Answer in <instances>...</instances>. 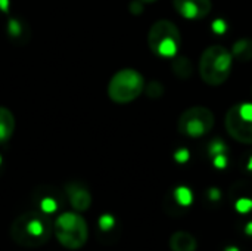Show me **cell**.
Masks as SVG:
<instances>
[{
	"label": "cell",
	"instance_id": "6da1fadb",
	"mask_svg": "<svg viewBox=\"0 0 252 251\" xmlns=\"http://www.w3.org/2000/svg\"><path fill=\"white\" fill-rule=\"evenodd\" d=\"M52 235V225L50 220L46 217L44 213L40 212H25L19 215L12 226H10V237L12 240L22 247L34 249L44 246Z\"/></svg>",
	"mask_w": 252,
	"mask_h": 251
},
{
	"label": "cell",
	"instance_id": "7a4b0ae2",
	"mask_svg": "<svg viewBox=\"0 0 252 251\" xmlns=\"http://www.w3.org/2000/svg\"><path fill=\"white\" fill-rule=\"evenodd\" d=\"M233 55L220 44L210 46L204 50L199 59V74L201 78L210 86L223 84L232 71Z\"/></svg>",
	"mask_w": 252,
	"mask_h": 251
},
{
	"label": "cell",
	"instance_id": "3957f363",
	"mask_svg": "<svg viewBox=\"0 0 252 251\" xmlns=\"http://www.w3.org/2000/svg\"><path fill=\"white\" fill-rule=\"evenodd\" d=\"M53 232L61 246L69 250L81 249L89 238V228L86 220L78 213L65 212L53 225Z\"/></svg>",
	"mask_w": 252,
	"mask_h": 251
},
{
	"label": "cell",
	"instance_id": "277c9868",
	"mask_svg": "<svg viewBox=\"0 0 252 251\" xmlns=\"http://www.w3.org/2000/svg\"><path fill=\"white\" fill-rule=\"evenodd\" d=\"M148 44L155 55L171 58L179 52L182 46V36L179 28L171 21L159 19L149 30Z\"/></svg>",
	"mask_w": 252,
	"mask_h": 251
},
{
	"label": "cell",
	"instance_id": "5b68a950",
	"mask_svg": "<svg viewBox=\"0 0 252 251\" xmlns=\"http://www.w3.org/2000/svg\"><path fill=\"white\" fill-rule=\"evenodd\" d=\"M145 89V80L136 70L126 68L114 74L108 84V96L117 104H128L137 99Z\"/></svg>",
	"mask_w": 252,
	"mask_h": 251
},
{
	"label": "cell",
	"instance_id": "8992f818",
	"mask_svg": "<svg viewBox=\"0 0 252 251\" xmlns=\"http://www.w3.org/2000/svg\"><path fill=\"white\" fill-rule=\"evenodd\" d=\"M226 130L238 142L252 145V104L233 105L226 114Z\"/></svg>",
	"mask_w": 252,
	"mask_h": 251
},
{
	"label": "cell",
	"instance_id": "52a82bcc",
	"mask_svg": "<svg viewBox=\"0 0 252 251\" xmlns=\"http://www.w3.org/2000/svg\"><path fill=\"white\" fill-rule=\"evenodd\" d=\"M214 114L205 107L188 108L179 118L180 133L190 138H201L214 127Z\"/></svg>",
	"mask_w": 252,
	"mask_h": 251
},
{
	"label": "cell",
	"instance_id": "ba28073f",
	"mask_svg": "<svg viewBox=\"0 0 252 251\" xmlns=\"http://www.w3.org/2000/svg\"><path fill=\"white\" fill-rule=\"evenodd\" d=\"M174 9L186 19H202L210 15L211 0H173Z\"/></svg>",
	"mask_w": 252,
	"mask_h": 251
},
{
	"label": "cell",
	"instance_id": "9c48e42d",
	"mask_svg": "<svg viewBox=\"0 0 252 251\" xmlns=\"http://www.w3.org/2000/svg\"><path fill=\"white\" fill-rule=\"evenodd\" d=\"M66 194H68L71 206L77 212L89 210V207L92 204V195L84 186H81L78 183H69V185H66Z\"/></svg>",
	"mask_w": 252,
	"mask_h": 251
},
{
	"label": "cell",
	"instance_id": "30bf717a",
	"mask_svg": "<svg viewBox=\"0 0 252 251\" xmlns=\"http://www.w3.org/2000/svg\"><path fill=\"white\" fill-rule=\"evenodd\" d=\"M198 241L196 238L186 231H177L170 238L171 251H196Z\"/></svg>",
	"mask_w": 252,
	"mask_h": 251
},
{
	"label": "cell",
	"instance_id": "8fae6325",
	"mask_svg": "<svg viewBox=\"0 0 252 251\" xmlns=\"http://www.w3.org/2000/svg\"><path fill=\"white\" fill-rule=\"evenodd\" d=\"M15 132V115L6 107H0V143L7 142Z\"/></svg>",
	"mask_w": 252,
	"mask_h": 251
},
{
	"label": "cell",
	"instance_id": "7c38bea8",
	"mask_svg": "<svg viewBox=\"0 0 252 251\" xmlns=\"http://www.w3.org/2000/svg\"><path fill=\"white\" fill-rule=\"evenodd\" d=\"M233 55L239 61H250L252 59V40L251 38H241L233 44Z\"/></svg>",
	"mask_w": 252,
	"mask_h": 251
},
{
	"label": "cell",
	"instance_id": "4fadbf2b",
	"mask_svg": "<svg viewBox=\"0 0 252 251\" xmlns=\"http://www.w3.org/2000/svg\"><path fill=\"white\" fill-rule=\"evenodd\" d=\"M174 74L179 78H188L192 75V62L188 58H177L171 64Z\"/></svg>",
	"mask_w": 252,
	"mask_h": 251
},
{
	"label": "cell",
	"instance_id": "5bb4252c",
	"mask_svg": "<svg viewBox=\"0 0 252 251\" xmlns=\"http://www.w3.org/2000/svg\"><path fill=\"white\" fill-rule=\"evenodd\" d=\"M174 197H176V200H177V203L180 204V206H189L190 203H192V194H190V191L188 189V188H179L177 191H176V194H174Z\"/></svg>",
	"mask_w": 252,
	"mask_h": 251
},
{
	"label": "cell",
	"instance_id": "9a60e30c",
	"mask_svg": "<svg viewBox=\"0 0 252 251\" xmlns=\"http://www.w3.org/2000/svg\"><path fill=\"white\" fill-rule=\"evenodd\" d=\"M40 207L44 213H53L58 209V201L53 197H44L40 203Z\"/></svg>",
	"mask_w": 252,
	"mask_h": 251
},
{
	"label": "cell",
	"instance_id": "2e32d148",
	"mask_svg": "<svg viewBox=\"0 0 252 251\" xmlns=\"http://www.w3.org/2000/svg\"><path fill=\"white\" fill-rule=\"evenodd\" d=\"M99 226H100V229H102V231H109V229L114 226V217H112V216H109V215L102 216V217H100V220H99Z\"/></svg>",
	"mask_w": 252,
	"mask_h": 251
},
{
	"label": "cell",
	"instance_id": "e0dca14e",
	"mask_svg": "<svg viewBox=\"0 0 252 251\" xmlns=\"http://www.w3.org/2000/svg\"><path fill=\"white\" fill-rule=\"evenodd\" d=\"M161 93H162V87L159 86V83H151L148 86V95L151 98H158L161 96Z\"/></svg>",
	"mask_w": 252,
	"mask_h": 251
},
{
	"label": "cell",
	"instance_id": "ac0fdd59",
	"mask_svg": "<svg viewBox=\"0 0 252 251\" xmlns=\"http://www.w3.org/2000/svg\"><path fill=\"white\" fill-rule=\"evenodd\" d=\"M236 209H238V212H241V213H248L252 209V201L251 200H241V201L236 204Z\"/></svg>",
	"mask_w": 252,
	"mask_h": 251
},
{
	"label": "cell",
	"instance_id": "d6986e66",
	"mask_svg": "<svg viewBox=\"0 0 252 251\" xmlns=\"http://www.w3.org/2000/svg\"><path fill=\"white\" fill-rule=\"evenodd\" d=\"M130 9L137 15V13H140L142 12V4H140V0L139 1H133L131 4H130Z\"/></svg>",
	"mask_w": 252,
	"mask_h": 251
},
{
	"label": "cell",
	"instance_id": "ffe728a7",
	"mask_svg": "<svg viewBox=\"0 0 252 251\" xmlns=\"http://www.w3.org/2000/svg\"><path fill=\"white\" fill-rule=\"evenodd\" d=\"M245 232H247L248 235H252V222L247 225V228H245Z\"/></svg>",
	"mask_w": 252,
	"mask_h": 251
},
{
	"label": "cell",
	"instance_id": "44dd1931",
	"mask_svg": "<svg viewBox=\"0 0 252 251\" xmlns=\"http://www.w3.org/2000/svg\"><path fill=\"white\" fill-rule=\"evenodd\" d=\"M140 1H143V3H154V1H157V0H140Z\"/></svg>",
	"mask_w": 252,
	"mask_h": 251
},
{
	"label": "cell",
	"instance_id": "7402d4cb",
	"mask_svg": "<svg viewBox=\"0 0 252 251\" xmlns=\"http://www.w3.org/2000/svg\"><path fill=\"white\" fill-rule=\"evenodd\" d=\"M226 251H239V250H238L236 247H230V249H227V250H226Z\"/></svg>",
	"mask_w": 252,
	"mask_h": 251
}]
</instances>
